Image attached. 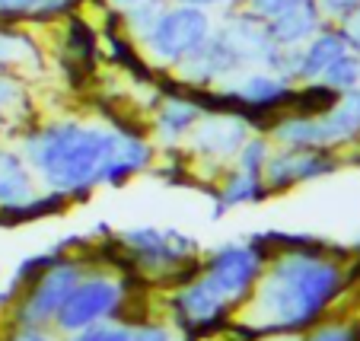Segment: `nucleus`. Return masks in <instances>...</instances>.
Masks as SVG:
<instances>
[{"instance_id": "17", "label": "nucleus", "mask_w": 360, "mask_h": 341, "mask_svg": "<svg viewBox=\"0 0 360 341\" xmlns=\"http://www.w3.org/2000/svg\"><path fill=\"white\" fill-rule=\"evenodd\" d=\"M198 115H201V112H198L195 103L169 99V103L160 109V115H157V128H160V134H163L166 141H179V137H182L185 131L198 122Z\"/></svg>"}, {"instance_id": "2", "label": "nucleus", "mask_w": 360, "mask_h": 341, "mask_svg": "<svg viewBox=\"0 0 360 341\" xmlns=\"http://www.w3.org/2000/svg\"><path fill=\"white\" fill-rule=\"evenodd\" d=\"M122 134L86 124H51L26 141V157L55 191H86L109 182Z\"/></svg>"}, {"instance_id": "24", "label": "nucleus", "mask_w": 360, "mask_h": 341, "mask_svg": "<svg viewBox=\"0 0 360 341\" xmlns=\"http://www.w3.org/2000/svg\"><path fill=\"white\" fill-rule=\"evenodd\" d=\"M316 7H319V16H328V20L345 22L347 16L360 7V0H316Z\"/></svg>"}, {"instance_id": "28", "label": "nucleus", "mask_w": 360, "mask_h": 341, "mask_svg": "<svg viewBox=\"0 0 360 341\" xmlns=\"http://www.w3.org/2000/svg\"><path fill=\"white\" fill-rule=\"evenodd\" d=\"M10 341H51V338H48L45 332H39V328H22V332Z\"/></svg>"}, {"instance_id": "29", "label": "nucleus", "mask_w": 360, "mask_h": 341, "mask_svg": "<svg viewBox=\"0 0 360 341\" xmlns=\"http://www.w3.org/2000/svg\"><path fill=\"white\" fill-rule=\"evenodd\" d=\"M179 4H185V7H214L220 0H179Z\"/></svg>"}, {"instance_id": "18", "label": "nucleus", "mask_w": 360, "mask_h": 341, "mask_svg": "<svg viewBox=\"0 0 360 341\" xmlns=\"http://www.w3.org/2000/svg\"><path fill=\"white\" fill-rule=\"evenodd\" d=\"M319 80L326 83V86H332L335 93H347V89H354L360 83V55L347 48L345 55L335 58V61L328 64L326 74H322Z\"/></svg>"}, {"instance_id": "9", "label": "nucleus", "mask_w": 360, "mask_h": 341, "mask_svg": "<svg viewBox=\"0 0 360 341\" xmlns=\"http://www.w3.org/2000/svg\"><path fill=\"white\" fill-rule=\"evenodd\" d=\"M179 313L188 319V326H207V322H220L226 316V309L233 307L224 294H220V287L214 284L207 274L198 278L195 284H188L179 294Z\"/></svg>"}, {"instance_id": "25", "label": "nucleus", "mask_w": 360, "mask_h": 341, "mask_svg": "<svg viewBox=\"0 0 360 341\" xmlns=\"http://www.w3.org/2000/svg\"><path fill=\"white\" fill-rule=\"evenodd\" d=\"M41 0H0V16H29L39 10Z\"/></svg>"}, {"instance_id": "13", "label": "nucleus", "mask_w": 360, "mask_h": 341, "mask_svg": "<svg viewBox=\"0 0 360 341\" xmlns=\"http://www.w3.org/2000/svg\"><path fill=\"white\" fill-rule=\"evenodd\" d=\"M347 51V41L341 32H316L313 41L306 45V51H300V77L303 80H319L326 74V67Z\"/></svg>"}, {"instance_id": "14", "label": "nucleus", "mask_w": 360, "mask_h": 341, "mask_svg": "<svg viewBox=\"0 0 360 341\" xmlns=\"http://www.w3.org/2000/svg\"><path fill=\"white\" fill-rule=\"evenodd\" d=\"M32 201V179L22 166L20 157L13 153H0V205L20 207Z\"/></svg>"}, {"instance_id": "20", "label": "nucleus", "mask_w": 360, "mask_h": 341, "mask_svg": "<svg viewBox=\"0 0 360 341\" xmlns=\"http://www.w3.org/2000/svg\"><path fill=\"white\" fill-rule=\"evenodd\" d=\"M303 341H360V319H338L316 326Z\"/></svg>"}, {"instance_id": "26", "label": "nucleus", "mask_w": 360, "mask_h": 341, "mask_svg": "<svg viewBox=\"0 0 360 341\" xmlns=\"http://www.w3.org/2000/svg\"><path fill=\"white\" fill-rule=\"evenodd\" d=\"M341 35H345L347 48H354V51L360 55V7L345 20V29H341Z\"/></svg>"}, {"instance_id": "15", "label": "nucleus", "mask_w": 360, "mask_h": 341, "mask_svg": "<svg viewBox=\"0 0 360 341\" xmlns=\"http://www.w3.org/2000/svg\"><path fill=\"white\" fill-rule=\"evenodd\" d=\"M70 341H169L163 326H93L77 332Z\"/></svg>"}, {"instance_id": "31", "label": "nucleus", "mask_w": 360, "mask_h": 341, "mask_svg": "<svg viewBox=\"0 0 360 341\" xmlns=\"http://www.w3.org/2000/svg\"><path fill=\"white\" fill-rule=\"evenodd\" d=\"M278 341H300V338H278Z\"/></svg>"}, {"instance_id": "5", "label": "nucleus", "mask_w": 360, "mask_h": 341, "mask_svg": "<svg viewBox=\"0 0 360 341\" xmlns=\"http://www.w3.org/2000/svg\"><path fill=\"white\" fill-rule=\"evenodd\" d=\"M77 281H80L77 265H70V262H51V265L39 274V281H35L32 290L22 297L20 322L29 326V328L51 322L58 313H61L64 300L70 297V290L77 287Z\"/></svg>"}, {"instance_id": "23", "label": "nucleus", "mask_w": 360, "mask_h": 341, "mask_svg": "<svg viewBox=\"0 0 360 341\" xmlns=\"http://www.w3.org/2000/svg\"><path fill=\"white\" fill-rule=\"evenodd\" d=\"M252 13L262 16V20H274V16L287 13L293 7H303V4H313V0H249Z\"/></svg>"}, {"instance_id": "19", "label": "nucleus", "mask_w": 360, "mask_h": 341, "mask_svg": "<svg viewBox=\"0 0 360 341\" xmlns=\"http://www.w3.org/2000/svg\"><path fill=\"white\" fill-rule=\"evenodd\" d=\"M259 198H265V188H262L259 176H249L243 169L224 188V205H243V201H259Z\"/></svg>"}, {"instance_id": "1", "label": "nucleus", "mask_w": 360, "mask_h": 341, "mask_svg": "<svg viewBox=\"0 0 360 341\" xmlns=\"http://www.w3.org/2000/svg\"><path fill=\"white\" fill-rule=\"evenodd\" d=\"M345 287L341 265L319 252H287L271 265L255 297L265 332H303L338 300Z\"/></svg>"}, {"instance_id": "21", "label": "nucleus", "mask_w": 360, "mask_h": 341, "mask_svg": "<svg viewBox=\"0 0 360 341\" xmlns=\"http://www.w3.org/2000/svg\"><path fill=\"white\" fill-rule=\"evenodd\" d=\"M26 58H35V48L26 35H13V32H0V67L7 64H20Z\"/></svg>"}, {"instance_id": "16", "label": "nucleus", "mask_w": 360, "mask_h": 341, "mask_svg": "<svg viewBox=\"0 0 360 341\" xmlns=\"http://www.w3.org/2000/svg\"><path fill=\"white\" fill-rule=\"evenodd\" d=\"M236 99L249 105H259V109H271V105H281L290 99V89H287V80H274V77H245L236 89Z\"/></svg>"}, {"instance_id": "7", "label": "nucleus", "mask_w": 360, "mask_h": 341, "mask_svg": "<svg viewBox=\"0 0 360 341\" xmlns=\"http://www.w3.org/2000/svg\"><path fill=\"white\" fill-rule=\"evenodd\" d=\"M335 166L338 163H335L332 157H326V153L293 147V150L278 153L274 160H268V185H271V188H287V185H293V182L326 176Z\"/></svg>"}, {"instance_id": "22", "label": "nucleus", "mask_w": 360, "mask_h": 341, "mask_svg": "<svg viewBox=\"0 0 360 341\" xmlns=\"http://www.w3.org/2000/svg\"><path fill=\"white\" fill-rule=\"evenodd\" d=\"M265 157H268V143L265 141H245L239 147V169L249 172V176H259L262 166H265Z\"/></svg>"}, {"instance_id": "3", "label": "nucleus", "mask_w": 360, "mask_h": 341, "mask_svg": "<svg viewBox=\"0 0 360 341\" xmlns=\"http://www.w3.org/2000/svg\"><path fill=\"white\" fill-rule=\"evenodd\" d=\"M207 39H211V20L198 7L163 10L160 20L153 22V29L147 32L150 51L166 64H182Z\"/></svg>"}, {"instance_id": "30", "label": "nucleus", "mask_w": 360, "mask_h": 341, "mask_svg": "<svg viewBox=\"0 0 360 341\" xmlns=\"http://www.w3.org/2000/svg\"><path fill=\"white\" fill-rule=\"evenodd\" d=\"M115 4L124 10H131V7H137V4H147V0H115Z\"/></svg>"}, {"instance_id": "10", "label": "nucleus", "mask_w": 360, "mask_h": 341, "mask_svg": "<svg viewBox=\"0 0 360 341\" xmlns=\"http://www.w3.org/2000/svg\"><path fill=\"white\" fill-rule=\"evenodd\" d=\"M319 7L313 4H303V7H293L287 13L268 20V35L278 48H297L303 41H309L316 32H319Z\"/></svg>"}, {"instance_id": "8", "label": "nucleus", "mask_w": 360, "mask_h": 341, "mask_svg": "<svg viewBox=\"0 0 360 341\" xmlns=\"http://www.w3.org/2000/svg\"><path fill=\"white\" fill-rule=\"evenodd\" d=\"M224 41L233 48V55L243 61H265L271 64L278 55V45L268 35V26L259 16H236V20L226 22L224 29Z\"/></svg>"}, {"instance_id": "12", "label": "nucleus", "mask_w": 360, "mask_h": 341, "mask_svg": "<svg viewBox=\"0 0 360 341\" xmlns=\"http://www.w3.org/2000/svg\"><path fill=\"white\" fill-rule=\"evenodd\" d=\"M185 74L198 83H207V80H217V77L230 74V70L239 67V58L233 55V48L224 41V35L217 39H207L201 48H198L191 58H185Z\"/></svg>"}, {"instance_id": "11", "label": "nucleus", "mask_w": 360, "mask_h": 341, "mask_svg": "<svg viewBox=\"0 0 360 341\" xmlns=\"http://www.w3.org/2000/svg\"><path fill=\"white\" fill-rule=\"evenodd\" d=\"M243 143H245V124L233 115L207 118L195 134V147L211 153V157H233V153H239Z\"/></svg>"}, {"instance_id": "4", "label": "nucleus", "mask_w": 360, "mask_h": 341, "mask_svg": "<svg viewBox=\"0 0 360 341\" xmlns=\"http://www.w3.org/2000/svg\"><path fill=\"white\" fill-rule=\"evenodd\" d=\"M122 287L109 278H86L77 281V287L70 290V297L64 300L61 313L55 316V326L68 335H77L83 328L99 326L102 319L118 313L122 307Z\"/></svg>"}, {"instance_id": "6", "label": "nucleus", "mask_w": 360, "mask_h": 341, "mask_svg": "<svg viewBox=\"0 0 360 341\" xmlns=\"http://www.w3.org/2000/svg\"><path fill=\"white\" fill-rule=\"evenodd\" d=\"M262 252L249 246H224L207 262V278L220 287V294L230 303H239L252 294V287L262 281Z\"/></svg>"}, {"instance_id": "27", "label": "nucleus", "mask_w": 360, "mask_h": 341, "mask_svg": "<svg viewBox=\"0 0 360 341\" xmlns=\"http://www.w3.org/2000/svg\"><path fill=\"white\" fill-rule=\"evenodd\" d=\"M16 99H20V86L13 80H7V77H0V118H4V112L13 109Z\"/></svg>"}]
</instances>
